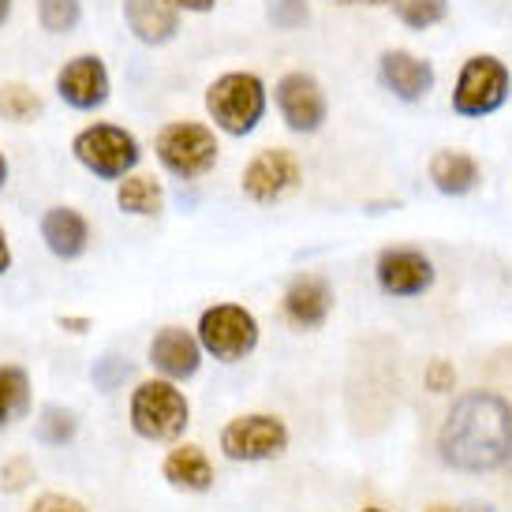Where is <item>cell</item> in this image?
I'll return each mask as SVG.
<instances>
[{
	"label": "cell",
	"mask_w": 512,
	"mask_h": 512,
	"mask_svg": "<svg viewBox=\"0 0 512 512\" xmlns=\"http://www.w3.org/2000/svg\"><path fill=\"white\" fill-rule=\"evenodd\" d=\"M299 187H303V161L288 146L258 150L240 172L243 199H251L255 206H273V202L296 195Z\"/></svg>",
	"instance_id": "9c48e42d"
},
{
	"label": "cell",
	"mask_w": 512,
	"mask_h": 512,
	"mask_svg": "<svg viewBox=\"0 0 512 512\" xmlns=\"http://www.w3.org/2000/svg\"><path fill=\"white\" fill-rule=\"evenodd\" d=\"M460 512H498L494 505H486V501H471V505H464Z\"/></svg>",
	"instance_id": "8d00e7d4"
},
{
	"label": "cell",
	"mask_w": 512,
	"mask_h": 512,
	"mask_svg": "<svg viewBox=\"0 0 512 512\" xmlns=\"http://www.w3.org/2000/svg\"><path fill=\"white\" fill-rule=\"evenodd\" d=\"M378 83L404 105H419L434 94L438 72L427 57H419L412 49H385L378 57Z\"/></svg>",
	"instance_id": "4fadbf2b"
},
{
	"label": "cell",
	"mask_w": 512,
	"mask_h": 512,
	"mask_svg": "<svg viewBox=\"0 0 512 512\" xmlns=\"http://www.w3.org/2000/svg\"><path fill=\"white\" fill-rule=\"evenodd\" d=\"M57 326L68 329V333H86V329L94 326V322H90V318H75V314H60Z\"/></svg>",
	"instance_id": "1f68e13d"
},
{
	"label": "cell",
	"mask_w": 512,
	"mask_h": 512,
	"mask_svg": "<svg viewBox=\"0 0 512 512\" xmlns=\"http://www.w3.org/2000/svg\"><path fill=\"white\" fill-rule=\"evenodd\" d=\"M38 228H42L45 251L60 258V262H75L90 247V221L75 206H49Z\"/></svg>",
	"instance_id": "e0dca14e"
},
{
	"label": "cell",
	"mask_w": 512,
	"mask_h": 512,
	"mask_svg": "<svg viewBox=\"0 0 512 512\" xmlns=\"http://www.w3.org/2000/svg\"><path fill=\"white\" fill-rule=\"evenodd\" d=\"M273 105L292 135H318L329 120L326 86L318 83V75L303 72V68L285 72L273 83Z\"/></svg>",
	"instance_id": "30bf717a"
},
{
	"label": "cell",
	"mask_w": 512,
	"mask_h": 512,
	"mask_svg": "<svg viewBox=\"0 0 512 512\" xmlns=\"http://www.w3.org/2000/svg\"><path fill=\"white\" fill-rule=\"evenodd\" d=\"M72 157L79 169H86L94 180L105 184H120L124 176L139 169L143 161V143L135 139V131L124 124H109V120H94L72 135Z\"/></svg>",
	"instance_id": "3957f363"
},
{
	"label": "cell",
	"mask_w": 512,
	"mask_h": 512,
	"mask_svg": "<svg viewBox=\"0 0 512 512\" xmlns=\"http://www.w3.org/2000/svg\"><path fill=\"white\" fill-rule=\"evenodd\" d=\"M359 512H385V509H359Z\"/></svg>",
	"instance_id": "f35d334b"
},
{
	"label": "cell",
	"mask_w": 512,
	"mask_h": 512,
	"mask_svg": "<svg viewBox=\"0 0 512 512\" xmlns=\"http://www.w3.org/2000/svg\"><path fill=\"white\" fill-rule=\"evenodd\" d=\"M161 475H165V483L172 490H184V494H206L214 486V464H210V456L202 453L199 445H187V441H180L176 449L165 453Z\"/></svg>",
	"instance_id": "d6986e66"
},
{
	"label": "cell",
	"mask_w": 512,
	"mask_h": 512,
	"mask_svg": "<svg viewBox=\"0 0 512 512\" xmlns=\"http://www.w3.org/2000/svg\"><path fill=\"white\" fill-rule=\"evenodd\" d=\"M157 165L176 176V180H202L206 172L217 169L221 157V139L214 124L202 120H169L154 135Z\"/></svg>",
	"instance_id": "277c9868"
},
{
	"label": "cell",
	"mask_w": 512,
	"mask_h": 512,
	"mask_svg": "<svg viewBox=\"0 0 512 512\" xmlns=\"http://www.w3.org/2000/svg\"><path fill=\"white\" fill-rule=\"evenodd\" d=\"M169 4L180 15H206V12H214L217 8V0H169Z\"/></svg>",
	"instance_id": "4dcf8cb0"
},
{
	"label": "cell",
	"mask_w": 512,
	"mask_h": 512,
	"mask_svg": "<svg viewBox=\"0 0 512 512\" xmlns=\"http://www.w3.org/2000/svg\"><path fill=\"white\" fill-rule=\"evenodd\" d=\"M266 23L281 34L303 30L311 23V0H266Z\"/></svg>",
	"instance_id": "484cf974"
},
{
	"label": "cell",
	"mask_w": 512,
	"mask_h": 512,
	"mask_svg": "<svg viewBox=\"0 0 512 512\" xmlns=\"http://www.w3.org/2000/svg\"><path fill=\"white\" fill-rule=\"evenodd\" d=\"M393 15L400 19V27L423 34L449 19V0H393Z\"/></svg>",
	"instance_id": "cb8c5ba5"
},
{
	"label": "cell",
	"mask_w": 512,
	"mask_h": 512,
	"mask_svg": "<svg viewBox=\"0 0 512 512\" xmlns=\"http://www.w3.org/2000/svg\"><path fill=\"white\" fill-rule=\"evenodd\" d=\"M146 356H150V367L161 374V378H169V382H187V378H195L202 367V344H199V333H191L184 326H161L150 337V348H146Z\"/></svg>",
	"instance_id": "9a60e30c"
},
{
	"label": "cell",
	"mask_w": 512,
	"mask_h": 512,
	"mask_svg": "<svg viewBox=\"0 0 512 512\" xmlns=\"http://www.w3.org/2000/svg\"><path fill=\"white\" fill-rule=\"evenodd\" d=\"M505 471H512V456H509V468H505Z\"/></svg>",
	"instance_id": "ab89813d"
},
{
	"label": "cell",
	"mask_w": 512,
	"mask_h": 512,
	"mask_svg": "<svg viewBox=\"0 0 512 512\" xmlns=\"http://www.w3.org/2000/svg\"><path fill=\"white\" fill-rule=\"evenodd\" d=\"M45 113V98L27 83H0V120L34 124Z\"/></svg>",
	"instance_id": "7402d4cb"
},
{
	"label": "cell",
	"mask_w": 512,
	"mask_h": 512,
	"mask_svg": "<svg viewBox=\"0 0 512 512\" xmlns=\"http://www.w3.org/2000/svg\"><path fill=\"white\" fill-rule=\"evenodd\" d=\"M206 116L221 135L228 139H247L255 135L258 124L270 113V86L258 72L236 68V72H221L214 83L206 86Z\"/></svg>",
	"instance_id": "7a4b0ae2"
},
{
	"label": "cell",
	"mask_w": 512,
	"mask_h": 512,
	"mask_svg": "<svg viewBox=\"0 0 512 512\" xmlns=\"http://www.w3.org/2000/svg\"><path fill=\"white\" fill-rule=\"evenodd\" d=\"M427 512H453V509H449V505H430Z\"/></svg>",
	"instance_id": "74e56055"
},
{
	"label": "cell",
	"mask_w": 512,
	"mask_h": 512,
	"mask_svg": "<svg viewBox=\"0 0 512 512\" xmlns=\"http://www.w3.org/2000/svg\"><path fill=\"white\" fill-rule=\"evenodd\" d=\"M30 408V374L15 363H0V430L12 427Z\"/></svg>",
	"instance_id": "44dd1931"
},
{
	"label": "cell",
	"mask_w": 512,
	"mask_h": 512,
	"mask_svg": "<svg viewBox=\"0 0 512 512\" xmlns=\"http://www.w3.org/2000/svg\"><path fill=\"white\" fill-rule=\"evenodd\" d=\"M512 98V72L509 64L494 53H471L453 79V113L460 120H486L505 109Z\"/></svg>",
	"instance_id": "8992f818"
},
{
	"label": "cell",
	"mask_w": 512,
	"mask_h": 512,
	"mask_svg": "<svg viewBox=\"0 0 512 512\" xmlns=\"http://www.w3.org/2000/svg\"><path fill=\"white\" fill-rule=\"evenodd\" d=\"M12 8H15V0H0V27L12 19Z\"/></svg>",
	"instance_id": "e575fe53"
},
{
	"label": "cell",
	"mask_w": 512,
	"mask_h": 512,
	"mask_svg": "<svg viewBox=\"0 0 512 512\" xmlns=\"http://www.w3.org/2000/svg\"><path fill=\"white\" fill-rule=\"evenodd\" d=\"M120 15L139 45L161 49L180 38V12L169 0H120Z\"/></svg>",
	"instance_id": "2e32d148"
},
{
	"label": "cell",
	"mask_w": 512,
	"mask_h": 512,
	"mask_svg": "<svg viewBox=\"0 0 512 512\" xmlns=\"http://www.w3.org/2000/svg\"><path fill=\"white\" fill-rule=\"evenodd\" d=\"M116 206L128 217H157L165 210V187L154 172H131L116 184Z\"/></svg>",
	"instance_id": "ffe728a7"
},
{
	"label": "cell",
	"mask_w": 512,
	"mask_h": 512,
	"mask_svg": "<svg viewBox=\"0 0 512 512\" xmlns=\"http://www.w3.org/2000/svg\"><path fill=\"white\" fill-rule=\"evenodd\" d=\"M434 262L419 247H385L374 262V281L385 296L393 299H415L434 288Z\"/></svg>",
	"instance_id": "7c38bea8"
},
{
	"label": "cell",
	"mask_w": 512,
	"mask_h": 512,
	"mask_svg": "<svg viewBox=\"0 0 512 512\" xmlns=\"http://www.w3.org/2000/svg\"><path fill=\"white\" fill-rule=\"evenodd\" d=\"M57 98L75 113H98L113 98V75L98 53H75L60 64Z\"/></svg>",
	"instance_id": "8fae6325"
},
{
	"label": "cell",
	"mask_w": 512,
	"mask_h": 512,
	"mask_svg": "<svg viewBox=\"0 0 512 512\" xmlns=\"http://www.w3.org/2000/svg\"><path fill=\"white\" fill-rule=\"evenodd\" d=\"M423 382H427L430 393H453L456 389V367L449 359H430L427 370H423Z\"/></svg>",
	"instance_id": "f1b7e54d"
},
{
	"label": "cell",
	"mask_w": 512,
	"mask_h": 512,
	"mask_svg": "<svg viewBox=\"0 0 512 512\" xmlns=\"http://www.w3.org/2000/svg\"><path fill=\"white\" fill-rule=\"evenodd\" d=\"M30 512H90L79 498L72 494H42V498H34Z\"/></svg>",
	"instance_id": "f546056e"
},
{
	"label": "cell",
	"mask_w": 512,
	"mask_h": 512,
	"mask_svg": "<svg viewBox=\"0 0 512 512\" xmlns=\"http://www.w3.org/2000/svg\"><path fill=\"white\" fill-rule=\"evenodd\" d=\"M281 314L292 329H322L333 314V285L322 273H296L281 296Z\"/></svg>",
	"instance_id": "5bb4252c"
},
{
	"label": "cell",
	"mask_w": 512,
	"mask_h": 512,
	"mask_svg": "<svg viewBox=\"0 0 512 512\" xmlns=\"http://www.w3.org/2000/svg\"><path fill=\"white\" fill-rule=\"evenodd\" d=\"M34 434H38L42 445H53V449L68 445L79 434V415L72 408H64V404H45L38 419H34Z\"/></svg>",
	"instance_id": "603a6c76"
},
{
	"label": "cell",
	"mask_w": 512,
	"mask_h": 512,
	"mask_svg": "<svg viewBox=\"0 0 512 512\" xmlns=\"http://www.w3.org/2000/svg\"><path fill=\"white\" fill-rule=\"evenodd\" d=\"M34 12H38V27L45 34H72L83 23V0H34Z\"/></svg>",
	"instance_id": "d4e9b609"
},
{
	"label": "cell",
	"mask_w": 512,
	"mask_h": 512,
	"mask_svg": "<svg viewBox=\"0 0 512 512\" xmlns=\"http://www.w3.org/2000/svg\"><path fill=\"white\" fill-rule=\"evenodd\" d=\"M128 423L143 441H180L191 427V404L180 385L157 374L131 389Z\"/></svg>",
	"instance_id": "5b68a950"
},
{
	"label": "cell",
	"mask_w": 512,
	"mask_h": 512,
	"mask_svg": "<svg viewBox=\"0 0 512 512\" xmlns=\"http://www.w3.org/2000/svg\"><path fill=\"white\" fill-rule=\"evenodd\" d=\"M90 378H94L101 393H113V389H120L131 378V363L124 356H101L94 363V370H90Z\"/></svg>",
	"instance_id": "4316f807"
},
{
	"label": "cell",
	"mask_w": 512,
	"mask_h": 512,
	"mask_svg": "<svg viewBox=\"0 0 512 512\" xmlns=\"http://www.w3.org/2000/svg\"><path fill=\"white\" fill-rule=\"evenodd\" d=\"M337 8H393V0H333Z\"/></svg>",
	"instance_id": "d6a6232c"
},
{
	"label": "cell",
	"mask_w": 512,
	"mask_h": 512,
	"mask_svg": "<svg viewBox=\"0 0 512 512\" xmlns=\"http://www.w3.org/2000/svg\"><path fill=\"white\" fill-rule=\"evenodd\" d=\"M427 176L434 191L445 199H464L475 187L483 184V169L468 150H453V146H441L434 150L427 161Z\"/></svg>",
	"instance_id": "ac0fdd59"
},
{
	"label": "cell",
	"mask_w": 512,
	"mask_h": 512,
	"mask_svg": "<svg viewBox=\"0 0 512 512\" xmlns=\"http://www.w3.org/2000/svg\"><path fill=\"white\" fill-rule=\"evenodd\" d=\"M438 456L464 475L505 471L512 456V404L490 389H471L453 400L438 430Z\"/></svg>",
	"instance_id": "6da1fadb"
},
{
	"label": "cell",
	"mask_w": 512,
	"mask_h": 512,
	"mask_svg": "<svg viewBox=\"0 0 512 512\" xmlns=\"http://www.w3.org/2000/svg\"><path fill=\"white\" fill-rule=\"evenodd\" d=\"M8 157H4V150H0V191H4V187H8Z\"/></svg>",
	"instance_id": "d590c367"
},
{
	"label": "cell",
	"mask_w": 512,
	"mask_h": 512,
	"mask_svg": "<svg viewBox=\"0 0 512 512\" xmlns=\"http://www.w3.org/2000/svg\"><path fill=\"white\" fill-rule=\"evenodd\" d=\"M288 441V423L281 415L273 412H247V415H236V419H228L225 427H221V453L232 460V464H262V460H277V456H285Z\"/></svg>",
	"instance_id": "ba28073f"
},
{
	"label": "cell",
	"mask_w": 512,
	"mask_h": 512,
	"mask_svg": "<svg viewBox=\"0 0 512 512\" xmlns=\"http://www.w3.org/2000/svg\"><path fill=\"white\" fill-rule=\"evenodd\" d=\"M199 344L217 363H243L258 348V318L243 303H214L199 314Z\"/></svg>",
	"instance_id": "52a82bcc"
},
{
	"label": "cell",
	"mask_w": 512,
	"mask_h": 512,
	"mask_svg": "<svg viewBox=\"0 0 512 512\" xmlns=\"http://www.w3.org/2000/svg\"><path fill=\"white\" fill-rule=\"evenodd\" d=\"M30 479H34V464H30V456H12V460H4V464H0V490H4V494H19V490H27Z\"/></svg>",
	"instance_id": "83f0119b"
},
{
	"label": "cell",
	"mask_w": 512,
	"mask_h": 512,
	"mask_svg": "<svg viewBox=\"0 0 512 512\" xmlns=\"http://www.w3.org/2000/svg\"><path fill=\"white\" fill-rule=\"evenodd\" d=\"M12 270V243H8V232L0 225V273Z\"/></svg>",
	"instance_id": "836d02e7"
}]
</instances>
